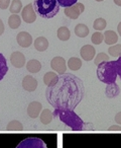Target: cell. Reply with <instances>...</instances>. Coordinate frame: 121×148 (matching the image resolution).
Segmentation results:
<instances>
[{
	"label": "cell",
	"instance_id": "277c9868",
	"mask_svg": "<svg viewBox=\"0 0 121 148\" xmlns=\"http://www.w3.org/2000/svg\"><path fill=\"white\" fill-rule=\"evenodd\" d=\"M97 76L101 82L106 84L114 83L117 79V65L116 61H105L98 65Z\"/></svg>",
	"mask_w": 121,
	"mask_h": 148
},
{
	"label": "cell",
	"instance_id": "5bb4252c",
	"mask_svg": "<svg viewBox=\"0 0 121 148\" xmlns=\"http://www.w3.org/2000/svg\"><path fill=\"white\" fill-rule=\"evenodd\" d=\"M33 44H34V48L39 52H45L49 48V41L45 37L37 38L35 41L33 42Z\"/></svg>",
	"mask_w": 121,
	"mask_h": 148
},
{
	"label": "cell",
	"instance_id": "ac0fdd59",
	"mask_svg": "<svg viewBox=\"0 0 121 148\" xmlns=\"http://www.w3.org/2000/svg\"><path fill=\"white\" fill-rule=\"evenodd\" d=\"M39 119L43 125H49L53 119V114L51 113V111H49V109H45L41 111V115H39Z\"/></svg>",
	"mask_w": 121,
	"mask_h": 148
},
{
	"label": "cell",
	"instance_id": "cb8c5ba5",
	"mask_svg": "<svg viewBox=\"0 0 121 148\" xmlns=\"http://www.w3.org/2000/svg\"><path fill=\"white\" fill-rule=\"evenodd\" d=\"M68 66L71 70H73V71H77V70H79L81 67H82V60H81L80 58L72 57V58L69 59Z\"/></svg>",
	"mask_w": 121,
	"mask_h": 148
},
{
	"label": "cell",
	"instance_id": "603a6c76",
	"mask_svg": "<svg viewBox=\"0 0 121 148\" xmlns=\"http://www.w3.org/2000/svg\"><path fill=\"white\" fill-rule=\"evenodd\" d=\"M8 71V66L7 61L2 53H0V80H2Z\"/></svg>",
	"mask_w": 121,
	"mask_h": 148
},
{
	"label": "cell",
	"instance_id": "1f68e13d",
	"mask_svg": "<svg viewBox=\"0 0 121 148\" xmlns=\"http://www.w3.org/2000/svg\"><path fill=\"white\" fill-rule=\"evenodd\" d=\"M10 6V0H0V9L5 10Z\"/></svg>",
	"mask_w": 121,
	"mask_h": 148
},
{
	"label": "cell",
	"instance_id": "30bf717a",
	"mask_svg": "<svg viewBox=\"0 0 121 148\" xmlns=\"http://www.w3.org/2000/svg\"><path fill=\"white\" fill-rule=\"evenodd\" d=\"M80 55L85 61H91L96 56V49L92 45H85L81 48Z\"/></svg>",
	"mask_w": 121,
	"mask_h": 148
},
{
	"label": "cell",
	"instance_id": "f35d334b",
	"mask_svg": "<svg viewBox=\"0 0 121 148\" xmlns=\"http://www.w3.org/2000/svg\"><path fill=\"white\" fill-rule=\"evenodd\" d=\"M95 1H98V2H101V1H103V0H95Z\"/></svg>",
	"mask_w": 121,
	"mask_h": 148
},
{
	"label": "cell",
	"instance_id": "7c38bea8",
	"mask_svg": "<svg viewBox=\"0 0 121 148\" xmlns=\"http://www.w3.org/2000/svg\"><path fill=\"white\" fill-rule=\"evenodd\" d=\"M10 62L15 68H21L25 65V57L21 52H13L10 56Z\"/></svg>",
	"mask_w": 121,
	"mask_h": 148
},
{
	"label": "cell",
	"instance_id": "4dcf8cb0",
	"mask_svg": "<svg viewBox=\"0 0 121 148\" xmlns=\"http://www.w3.org/2000/svg\"><path fill=\"white\" fill-rule=\"evenodd\" d=\"M57 2H59V6L62 7H69V6H72V5H74L75 3H77V1L78 0H57Z\"/></svg>",
	"mask_w": 121,
	"mask_h": 148
},
{
	"label": "cell",
	"instance_id": "2e32d148",
	"mask_svg": "<svg viewBox=\"0 0 121 148\" xmlns=\"http://www.w3.org/2000/svg\"><path fill=\"white\" fill-rule=\"evenodd\" d=\"M104 42L109 46H112L118 42V35L114 31H106L104 33Z\"/></svg>",
	"mask_w": 121,
	"mask_h": 148
},
{
	"label": "cell",
	"instance_id": "6da1fadb",
	"mask_svg": "<svg viewBox=\"0 0 121 148\" xmlns=\"http://www.w3.org/2000/svg\"><path fill=\"white\" fill-rule=\"evenodd\" d=\"M45 95L55 109L74 110L84 95L83 82L73 74L64 73L55 84L47 86Z\"/></svg>",
	"mask_w": 121,
	"mask_h": 148
},
{
	"label": "cell",
	"instance_id": "e575fe53",
	"mask_svg": "<svg viewBox=\"0 0 121 148\" xmlns=\"http://www.w3.org/2000/svg\"><path fill=\"white\" fill-rule=\"evenodd\" d=\"M5 27H4V23H3L2 19L0 18V36H2V34L4 33Z\"/></svg>",
	"mask_w": 121,
	"mask_h": 148
},
{
	"label": "cell",
	"instance_id": "836d02e7",
	"mask_svg": "<svg viewBox=\"0 0 121 148\" xmlns=\"http://www.w3.org/2000/svg\"><path fill=\"white\" fill-rule=\"evenodd\" d=\"M115 121H116V123L118 124V125H121V112L116 114V116H115Z\"/></svg>",
	"mask_w": 121,
	"mask_h": 148
},
{
	"label": "cell",
	"instance_id": "7a4b0ae2",
	"mask_svg": "<svg viewBox=\"0 0 121 148\" xmlns=\"http://www.w3.org/2000/svg\"><path fill=\"white\" fill-rule=\"evenodd\" d=\"M53 117L57 118L66 126L70 127L75 131H81L84 129V122L75 113L73 110L69 109H55Z\"/></svg>",
	"mask_w": 121,
	"mask_h": 148
},
{
	"label": "cell",
	"instance_id": "5b68a950",
	"mask_svg": "<svg viewBox=\"0 0 121 148\" xmlns=\"http://www.w3.org/2000/svg\"><path fill=\"white\" fill-rule=\"evenodd\" d=\"M15 148H47V146L41 138L28 137L22 140Z\"/></svg>",
	"mask_w": 121,
	"mask_h": 148
},
{
	"label": "cell",
	"instance_id": "83f0119b",
	"mask_svg": "<svg viewBox=\"0 0 121 148\" xmlns=\"http://www.w3.org/2000/svg\"><path fill=\"white\" fill-rule=\"evenodd\" d=\"M106 25H107L106 21H105L104 18H101V17H100V18L95 19L94 25H93V27H94L96 31L101 32V31H103L105 27H106Z\"/></svg>",
	"mask_w": 121,
	"mask_h": 148
},
{
	"label": "cell",
	"instance_id": "d6986e66",
	"mask_svg": "<svg viewBox=\"0 0 121 148\" xmlns=\"http://www.w3.org/2000/svg\"><path fill=\"white\" fill-rule=\"evenodd\" d=\"M75 35L79 38H86L89 35V27L84 23H79L75 27Z\"/></svg>",
	"mask_w": 121,
	"mask_h": 148
},
{
	"label": "cell",
	"instance_id": "9a60e30c",
	"mask_svg": "<svg viewBox=\"0 0 121 148\" xmlns=\"http://www.w3.org/2000/svg\"><path fill=\"white\" fill-rule=\"evenodd\" d=\"M57 79H59V75H57L55 72L49 71L45 74V76H43V82H45V84L47 85V86H51V85H53L57 82Z\"/></svg>",
	"mask_w": 121,
	"mask_h": 148
},
{
	"label": "cell",
	"instance_id": "d4e9b609",
	"mask_svg": "<svg viewBox=\"0 0 121 148\" xmlns=\"http://www.w3.org/2000/svg\"><path fill=\"white\" fill-rule=\"evenodd\" d=\"M9 10L11 13H19L22 10V2L20 0H12V2L10 3L9 6Z\"/></svg>",
	"mask_w": 121,
	"mask_h": 148
},
{
	"label": "cell",
	"instance_id": "f1b7e54d",
	"mask_svg": "<svg viewBox=\"0 0 121 148\" xmlns=\"http://www.w3.org/2000/svg\"><path fill=\"white\" fill-rule=\"evenodd\" d=\"M105 61H109V56L105 53H99L95 56V59H94V63L95 65L98 66L100 63L102 62H105Z\"/></svg>",
	"mask_w": 121,
	"mask_h": 148
},
{
	"label": "cell",
	"instance_id": "e0dca14e",
	"mask_svg": "<svg viewBox=\"0 0 121 148\" xmlns=\"http://www.w3.org/2000/svg\"><path fill=\"white\" fill-rule=\"evenodd\" d=\"M26 69L30 73H37L41 69V63L37 59H31L26 63Z\"/></svg>",
	"mask_w": 121,
	"mask_h": 148
},
{
	"label": "cell",
	"instance_id": "8992f818",
	"mask_svg": "<svg viewBox=\"0 0 121 148\" xmlns=\"http://www.w3.org/2000/svg\"><path fill=\"white\" fill-rule=\"evenodd\" d=\"M85 10V6L83 3H80V2H77L75 3L74 5L72 6H69V7H66V9L64 10L65 14L71 19H77L80 14L82 12H84Z\"/></svg>",
	"mask_w": 121,
	"mask_h": 148
},
{
	"label": "cell",
	"instance_id": "74e56055",
	"mask_svg": "<svg viewBox=\"0 0 121 148\" xmlns=\"http://www.w3.org/2000/svg\"><path fill=\"white\" fill-rule=\"evenodd\" d=\"M113 1H114V3L117 5V6L121 7V0H113Z\"/></svg>",
	"mask_w": 121,
	"mask_h": 148
},
{
	"label": "cell",
	"instance_id": "f546056e",
	"mask_svg": "<svg viewBox=\"0 0 121 148\" xmlns=\"http://www.w3.org/2000/svg\"><path fill=\"white\" fill-rule=\"evenodd\" d=\"M23 126L20 122L16 121V120H13V121L9 122L8 125H7V130H22Z\"/></svg>",
	"mask_w": 121,
	"mask_h": 148
},
{
	"label": "cell",
	"instance_id": "9c48e42d",
	"mask_svg": "<svg viewBox=\"0 0 121 148\" xmlns=\"http://www.w3.org/2000/svg\"><path fill=\"white\" fill-rule=\"evenodd\" d=\"M16 42L20 47L22 48H28L32 44V37L30 34L27 32H20L16 36Z\"/></svg>",
	"mask_w": 121,
	"mask_h": 148
},
{
	"label": "cell",
	"instance_id": "8d00e7d4",
	"mask_svg": "<svg viewBox=\"0 0 121 148\" xmlns=\"http://www.w3.org/2000/svg\"><path fill=\"white\" fill-rule=\"evenodd\" d=\"M117 32H118L119 36L121 37V21L118 23V25H117Z\"/></svg>",
	"mask_w": 121,
	"mask_h": 148
},
{
	"label": "cell",
	"instance_id": "44dd1931",
	"mask_svg": "<svg viewBox=\"0 0 121 148\" xmlns=\"http://www.w3.org/2000/svg\"><path fill=\"white\" fill-rule=\"evenodd\" d=\"M8 25L10 29H16L21 25V18L16 13H12L8 18Z\"/></svg>",
	"mask_w": 121,
	"mask_h": 148
},
{
	"label": "cell",
	"instance_id": "52a82bcc",
	"mask_svg": "<svg viewBox=\"0 0 121 148\" xmlns=\"http://www.w3.org/2000/svg\"><path fill=\"white\" fill-rule=\"evenodd\" d=\"M51 67L53 71H55L57 74H59V75H62V74L66 73V71H67L66 60H65L63 57L57 56V57H55V58L51 59Z\"/></svg>",
	"mask_w": 121,
	"mask_h": 148
},
{
	"label": "cell",
	"instance_id": "484cf974",
	"mask_svg": "<svg viewBox=\"0 0 121 148\" xmlns=\"http://www.w3.org/2000/svg\"><path fill=\"white\" fill-rule=\"evenodd\" d=\"M108 53L112 57H120L121 56V44H114L108 49Z\"/></svg>",
	"mask_w": 121,
	"mask_h": 148
},
{
	"label": "cell",
	"instance_id": "3957f363",
	"mask_svg": "<svg viewBox=\"0 0 121 148\" xmlns=\"http://www.w3.org/2000/svg\"><path fill=\"white\" fill-rule=\"evenodd\" d=\"M33 7L37 14L43 18H53L59 11L57 0H34Z\"/></svg>",
	"mask_w": 121,
	"mask_h": 148
},
{
	"label": "cell",
	"instance_id": "ffe728a7",
	"mask_svg": "<svg viewBox=\"0 0 121 148\" xmlns=\"http://www.w3.org/2000/svg\"><path fill=\"white\" fill-rule=\"evenodd\" d=\"M57 36L59 38V40H61L63 42H66L71 38V32L67 27H61L57 29Z\"/></svg>",
	"mask_w": 121,
	"mask_h": 148
},
{
	"label": "cell",
	"instance_id": "d590c367",
	"mask_svg": "<svg viewBox=\"0 0 121 148\" xmlns=\"http://www.w3.org/2000/svg\"><path fill=\"white\" fill-rule=\"evenodd\" d=\"M109 130H110V131H115V130H117V131H121V127L118 125H113L109 128Z\"/></svg>",
	"mask_w": 121,
	"mask_h": 148
},
{
	"label": "cell",
	"instance_id": "8fae6325",
	"mask_svg": "<svg viewBox=\"0 0 121 148\" xmlns=\"http://www.w3.org/2000/svg\"><path fill=\"white\" fill-rule=\"evenodd\" d=\"M43 111V105L39 101H32L27 107V114L32 119H37Z\"/></svg>",
	"mask_w": 121,
	"mask_h": 148
},
{
	"label": "cell",
	"instance_id": "4fadbf2b",
	"mask_svg": "<svg viewBox=\"0 0 121 148\" xmlns=\"http://www.w3.org/2000/svg\"><path fill=\"white\" fill-rule=\"evenodd\" d=\"M22 87L26 91H34L37 87V80L31 75H26L22 79Z\"/></svg>",
	"mask_w": 121,
	"mask_h": 148
},
{
	"label": "cell",
	"instance_id": "4316f807",
	"mask_svg": "<svg viewBox=\"0 0 121 148\" xmlns=\"http://www.w3.org/2000/svg\"><path fill=\"white\" fill-rule=\"evenodd\" d=\"M91 41L94 45H100L103 41H104V34H102L101 32L97 31L91 37Z\"/></svg>",
	"mask_w": 121,
	"mask_h": 148
},
{
	"label": "cell",
	"instance_id": "7402d4cb",
	"mask_svg": "<svg viewBox=\"0 0 121 148\" xmlns=\"http://www.w3.org/2000/svg\"><path fill=\"white\" fill-rule=\"evenodd\" d=\"M120 93V88L116 83H111V84H107L106 87V95L108 97H115Z\"/></svg>",
	"mask_w": 121,
	"mask_h": 148
},
{
	"label": "cell",
	"instance_id": "ba28073f",
	"mask_svg": "<svg viewBox=\"0 0 121 148\" xmlns=\"http://www.w3.org/2000/svg\"><path fill=\"white\" fill-rule=\"evenodd\" d=\"M21 18L26 23H32L37 19V13H35L33 4L29 3L26 6H24L21 10Z\"/></svg>",
	"mask_w": 121,
	"mask_h": 148
},
{
	"label": "cell",
	"instance_id": "d6a6232c",
	"mask_svg": "<svg viewBox=\"0 0 121 148\" xmlns=\"http://www.w3.org/2000/svg\"><path fill=\"white\" fill-rule=\"evenodd\" d=\"M116 65H117V74H118L119 78L121 79V56L118 57L116 60Z\"/></svg>",
	"mask_w": 121,
	"mask_h": 148
}]
</instances>
